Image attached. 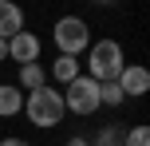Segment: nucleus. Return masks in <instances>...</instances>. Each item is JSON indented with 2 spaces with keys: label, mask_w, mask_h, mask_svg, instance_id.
I'll use <instances>...</instances> for the list:
<instances>
[{
  "label": "nucleus",
  "mask_w": 150,
  "mask_h": 146,
  "mask_svg": "<svg viewBox=\"0 0 150 146\" xmlns=\"http://www.w3.org/2000/svg\"><path fill=\"white\" fill-rule=\"evenodd\" d=\"M24 111V91L16 83H0V118H12Z\"/></svg>",
  "instance_id": "6e6552de"
},
{
  "label": "nucleus",
  "mask_w": 150,
  "mask_h": 146,
  "mask_svg": "<svg viewBox=\"0 0 150 146\" xmlns=\"http://www.w3.org/2000/svg\"><path fill=\"white\" fill-rule=\"evenodd\" d=\"M24 118H28L32 126H40V130H52V126H59L63 123V95H59V87H40V91H28L24 95V111H20Z\"/></svg>",
  "instance_id": "f257e3e1"
},
{
  "label": "nucleus",
  "mask_w": 150,
  "mask_h": 146,
  "mask_svg": "<svg viewBox=\"0 0 150 146\" xmlns=\"http://www.w3.org/2000/svg\"><path fill=\"white\" fill-rule=\"evenodd\" d=\"M52 44L59 47V55H75V59H79V51L91 47V28H87V20H83V16H63V20H55Z\"/></svg>",
  "instance_id": "7ed1b4c3"
},
{
  "label": "nucleus",
  "mask_w": 150,
  "mask_h": 146,
  "mask_svg": "<svg viewBox=\"0 0 150 146\" xmlns=\"http://www.w3.org/2000/svg\"><path fill=\"white\" fill-rule=\"evenodd\" d=\"M75 75H79V59H75V55H55V63L47 67V79H55V83H63V87H67Z\"/></svg>",
  "instance_id": "9d476101"
},
{
  "label": "nucleus",
  "mask_w": 150,
  "mask_h": 146,
  "mask_svg": "<svg viewBox=\"0 0 150 146\" xmlns=\"http://www.w3.org/2000/svg\"><path fill=\"white\" fill-rule=\"evenodd\" d=\"M122 146H150V126H146V123L130 126V130H127V138H122Z\"/></svg>",
  "instance_id": "ddd939ff"
},
{
  "label": "nucleus",
  "mask_w": 150,
  "mask_h": 146,
  "mask_svg": "<svg viewBox=\"0 0 150 146\" xmlns=\"http://www.w3.org/2000/svg\"><path fill=\"white\" fill-rule=\"evenodd\" d=\"M16 32H24V8L16 0H0V39H12Z\"/></svg>",
  "instance_id": "0eeeda50"
},
{
  "label": "nucleus",
  "mask_w": 150,
  "mask_h": 146,
  "mask_svg": "<svg viewBox=\"0 0 150 146\" xmlns=\"http://www.w3.org/2000/svg\"><path fill=\"white\" fill-rule=\"evenodd\" d=\"M122 103H127V95H122V87L115 83H99V107H122Z\"/></svg>",
  "instance_id": "9b49d317"
},
{
  "label": "nucleus",
  "mask_w": 150,
  "mask_h": 146,
  "mask_svg": "<svg viewBox=\"0 0 150 146\" xmlns=\"http://www.w3.org/2000/svg\"><path fill=\"white\" fill-rule=\"evenodd\" d=\"M67 146H91V138H87V134H71Z\"/></svg>",
  "instance_id": "4468645a"
},
{
  "label": "nucleus",
  "mask_w": 150,
  "mask_h": 146,
  "mask_svg": "<svg viewBox=\"0 0 150 146\" xmlns=\"http://www.w3.org/2000/svg\"><path fill=\"white\" fill-rule=\"evenodd\" d=\"M122 138H127L122 126H103V130L95 134V142H91V146H122Z\"/></svg>",
  "instance_id": "f8f14e48"
},
{
  "label": "nucleus",
  "mask_w": 150,
  "mask_h": 146,
  "mask_svg": "<svg viewBox=\"0 0 150 146\" xmlns=\"http://www.w3.org/2000/svg\"><path fill=\"white\" fill-rule=\"evenodd\" d=\"M8 59V39H0V63Z\"/></svg>",
  "instance_id": "dca6fc26"
},
{
  "label": "nucleus",
  "mask_w": 150,
  "mask_h": 146,
  "mask_svg": "<svg viewBox=\"0 0 150 146\" xmlns=\"http://www.w3.org/2000/svg\"><path fill=\"white\" fill-rule=\"evenodd\" d=\"M40 47H44L40 36L24 28V32H16V36L8 39V59H16L20 67H24V63H40Z\"/></svg>",
  "instance_id": "39448f33"
},
{
  "label": "nucleus",
  "mask_w": 150,
  "mask_h": 146,
  "mask_svg": "<svg viewBox=\"0 0 150 146\" xmlns=\"http://www.w3.org/2000/svg\"><path fill=\"white\" fill-rule=\"evenodd\" d=\"M0 146H32L28 138H0Z\"/></svg>",
  "instance_id": "2eb2a0df"
},
{
  "label": "nucleus",
  "mask_w": 150,
  "mask_h": 146,
  "mask_svg": "<svg viewBox=\"0 0 150 146\" xmlns=\"http://www.w3.org/2000/svg\"><path fill=\"white\" fill-rule=\"evenodd\" d=\"M95 4H115V0H95Z\"/></svg>",
  "instance_id": "f3484780"
},
{
  "label": "nucleus",
  "mask_w": 150,
  "mask_h": 146,
  "mask_svg": "<svg viewBox=\"0 0 150 146\" xmlns=\"http://www.w3.org/2000/svg\"><path fill=\"white\" fill-rule=\"evenodd\" d=\"M59 95H63V111L67 115H95L99 111V83L91 75H75Z\"/></svg>",
  "instance_id": "20e7f679"
},
{
  "label": "nucleus",
  "mask_w": 150,
  "mask_h": 146,
  "mask_svg": "<svg viewBox=\"0 0 150 146\" xmlns=\"http://www.w3.org/2000/svg\"><path fill=\"white\" fill-rule=\"evenodd\" d=\"M122 47L115 44V39H99V44L87 47V67H91V79L95 83H111V79H119L122 71Z\"/></svg>",
  "instance_id": "f03ea898"
},
{
  "label": "nucleus",
  "mask_w": 150,
  "mask_h": 146,
  "mask_svg": "<svg viewBox=\"0 0 150 146\" xmlns=\"http://www.w3.org/2000/svg\"><path fill=\"white\" fill-rule=\"evenodd\" d=\"M16 87H20V91H40V87H47V67H40V63H24L20 75H16Z\"/></svg>",
  "instance_id": "1a4fd4ad"
},
{
  "label": "nucleus",
  "mask_w": 150,
  "mask_h": 146,
  "mask_svg": "<svg viewBox=\"0 0 150 146\" xmlns=\"http://www.w3.org/2000/svg\"><path fill=\"white\" fill-rule=\"evenodd\" d=\"M115 83L122 87V95L127 99H142V95L150 91V71L142 67V63H122V71H119V79Z\"/></svg>",
  "instance_id": "423d86ee"
}]
</instances>
